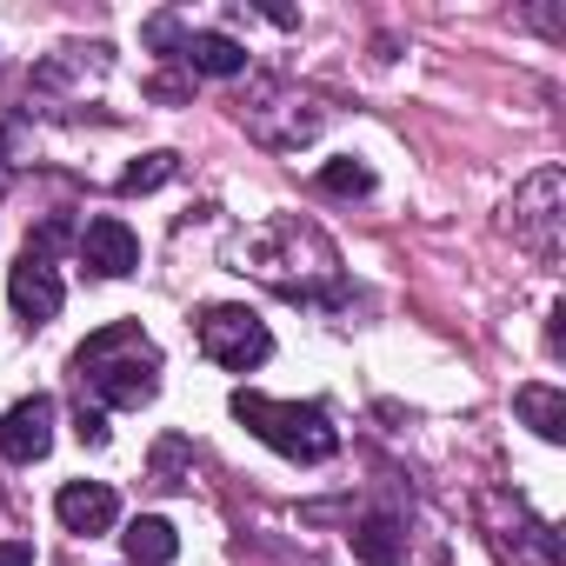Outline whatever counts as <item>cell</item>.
Instances as JSON below:
<instances>
[{"label":"cell","mask_w":566,"mask_h":566,"mask_svg":"<svg viewBox=\"0 0 566 566\" xmlns=\"http://www.w3.org/2000/svg\"><path fill=\"white\" fill-rule=\"evenodd\" d=\"M54 513H61V526L67 533H107L114 520H120V493L107 486V480H67L61 493H54Z\"/></svg>","instance_id":"obj_8"},{"label":"cell","mask_w":566,"mask_h":566,"mask_svg":"<svg viewBox=\"0 0 566 566\" xmlns=\"http://www.w3.org/2000/svg\"><path fill=\"white\" fill-rule=\"evenodd\" d=\"M74 253H81V266H87L94 280H127V273H140V233H134L120 213H94V220L81 227Z\"/></svg>","instance_id":"obj_5"},{"label":"cell","mask_w":566,"mask_h":566,"mask_svg":"<svg viewBox=\"0 0 566 566\" xmlns=\"http://www.w3.org/2000/svg\"><path fill=\"white\" fill-rule=\"evenodd\" d=\"M54 453V400L48 394H28L0 413V460L8 467H34Z\"/></svg>","instance_id":"obj_6"},{"label":"cell","mask_w":566,"mask_h":566,"mask_svg":"<svg viewBox=\"0 0 566 566\" xmlns=\"http://www.w3.org/2000/svg\"><path fill=\"white\" fill-rule=\"evenodd\" d=\"M180 61H187V74H207V81H240L247 74V48L233 34H213V28H187Z\"/></svg>","instance_id":"obj_9"},{"label":"cell","mask_w":566,"mask_h":566,"mask_svg":"<svg viewBox=\"0 0 566 566\" xmlns=\"http://www.w3.org/2000/svg\"><path fill=\"white\" fill-rule=\"evenodd\" d=\"M200 354L227 374H253L273 354V334L253 307H207L200 314Z\"/></svg>","instance_id":"obj_3"},{"label":"cell","mask_w":566,"mask_h":566,"mask_svg":"<svg viewBox=\"0 0 566 566\" xmlns=\"http://www.w3.org/2000/svg\"><path fill=\"white\" fill-rule=\"evenodd\" d=\"M180 453H187L180 440H167V447L154 453V473H160V486H180Z\"/></svg>","instance_id":"obj_17"},{"label":"cell","mask_w":566,"mask_h":566,"mask_svg":"<svg viewBox=\"0 0 566 566\" xmlns=\"http://www.w3.org/2000/svg\"><path fill=\"white\" fill-rule=\"evenodd\" d=\"M559 200H566V174L559 167H539L520 193H513V240L539 260H559Z\"/></svg>","instance_id":"obj_4"},{"label":"cell","mask_w":566,"mask_h":566,"mask_svg":"<svg viewBox=\"0 0 566 566\" xmlns=\"http://www.w3.org/2000/svg\"><path fill=\"white\" fill-rule=\"evenodd\" d=\"M347 539H354V559H360V566H400V559H407V533H400L394 513H367Z\"/></svg>","instance_id":"obj_11"},{"label":"cell","mask_w":566,"mask_h":566,"mask_svg":"<svg viewBox=\"0 0 566 566\" xmlns=\"http://www.w3.org/2000/svg\"><path fill=\"white\" fill-rule=\"evenodd\" d=\"M8 154H14V134H0V180H8V167H14Z\"/></svg>","instance_id":"obj_20"},{"label":"cell","mask_w":566,"mask_h":566,"mask_svg":"<svg viewBox=\"0 0 566 566\" xmlns=\"http://www.w3.org/2000/svg\"><path fill=\"white\" fill-rule=\"evenodd\" d=\"M140 41H147V48H160V54H174V61H180V41H187V21H180V14H154V21H147V28H140Z\"/></svg>","instance_id":"obj_15"},{"label":"cell","mask_w":566,"mask_h":566,"mask_svg":"<svg viewBox=\"0 0 566 566\" xmlns=\"http://www.w3.org/2000/svg\"><path fill=\"white\" fill-rule=\"evenodd\" d=\"M0 566H34V546L28 539H0Z\"/></svg>","instance_id":"obj_18"},{"label":"cell","mask_w":566,"mask_h":566,"mask_svg":"<svg viewBox=\"0 0 566 566\" xmlns=\"http://www.w3.org/2000/svg\"><path fill=\"white\" fill-rule=\"evenodd\" d=\"M174 154H147V160H134L127 174H120V193H154V187H167L174 180Z\"/></svg>","instance_id":"obj_14"},{"label":"cell","mask_w":566,"mask_h":566,"mask_svg":"<svg viewBox=\"0 0 566 566\" xmlns=\"http://www.w3.org/2000/svg\"><path fill=\"white\" fill-rule=\"evenodd\" d=\"M233 420H240L253 440H266L280 460H301V467H321V460L340 453V427H334L327 407H314V400H266V394L240 387V394H233Z\"/></svg>","instance_id":"obj_2"},{"label":"cell","mask_w":566,"mask_h":566,"mask_svg":"<svg viewBox=\"0 0 566 566\" xmlns=\"http://www.w3.org/2000/svg\"><path fill=\"white\" fill-rule=\"evenodd\" d=\"M8 301H14V314H21V327H28V334H34V327H48V321L61 314V301H67L61 273H54V260L21 253V260L8 266Z\"/></svg>","instance_id":"obj_7"},{"label":"cell","mask_w":566,"mask_h":566,"mask_svg":"<svg viewBox=\"0 0 566 566\" xmlns=\"http://www.w3.org/2000/svg\"><path fill=\"white\" fill-rule=\"evenodd\" d=\"M513 413H520L539 440H553V447L566 440V394H559V387H546V380L520 387V394H513Z\"/></svg>","instance_id":"obj_12"},{"label":"cell","mask_w":566,"mask_h":566,"mask_svg":"<svg viewBox=\"0 0 566 566\" xmlns=\"http://www.w3.org/2000/svg\"><path fill=\"white\" fill-rule=\"evenodd\" d=\"M74 380H81V400H94L101 413L147 407L160 394V347L140 334V321H114L74 347Z\"/></svg>","instance_id":"obj_1"},{"label":"cell","mask_w":566,"mask_h":566,"mask_svg":"<svg viewBox=\"0 0 566 566\" xmlns=\"http://www.w3.org/2000/svg\"><path fill=\"white\" fill-rule=\"evenodd\" d=\"M120 546H127V566H174V553H180V533H174V520H160V513H140V520H127Z\"/></svg>","instance_id":"obj_10"},{"label":"cell","mask_w":566,"mask_h":566,"mask_svg":"<svg viewBox=\"0 0 566 566\" xmlns=\"http://www.w3.org/2000/svg\"><path fill=\"white\" fill-rule=\"evenodd\" d=\"M74 433H81V447H107V413L81 400V413H74Z\"/></svg>","instance_id":"obj_16"},{"label":"cell","mask_w":566,"mask_h":566,"mask_svg":"<svg viewBox=\"0 0 566 566\" xmlns=\"http://www.w3.org/2000/svg\"><path fill=\"white\" fill-rule=\"evenodd\" d=\"M321 193H374V167L367 160H327L321 167Z\"/></svg>","instance_id":"obj_13"},{"label":"cell","mask_w":566,"mask_h":566,"mask_svg":"<svg viewBox=\"0 0 566 566\" xmlns=\"http://www.w3.org/2000/svg\"><path fill=\"white\" fill-rule=\"evenodd\" d=\"M154 101H187V87H180L174 74H160V81H154Z\"/></svg>","instance_id":"obj_19"}]
</instances>
